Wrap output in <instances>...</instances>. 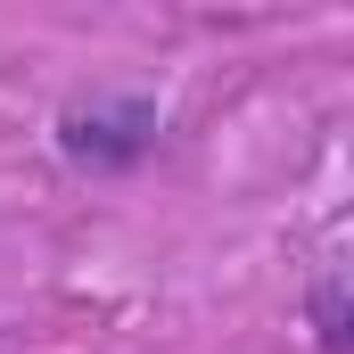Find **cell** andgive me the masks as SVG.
<instances>
[{
    "mask_svg": "<svg viewBox=\"0 0 354 354\" xmlns=\"http://www.w3.org/2000/svg\"><path fill=\"white\" fill-rule=\"evenodd\" d=\"M157 140H165V115H157V99H140V91H91L75 107H58V157L83 165V174H124V165H140Z\"/></svg>",
    "mask_w": 354,
    "mask_h": 354,
    "instance_id": "6da1fadb",
    "label": "cell"
},
{
    "mask_svg": "<svg viewBox=\"0 0 354 354\" xmlns=\"http://www.w3.org/2000/svg\"><path fill=\"white\" fill-rule=\"evenodd\" d=\"M313 330H322V354H346V272L338 264L313 280Z\"/></svg>",
    "mask_w": 354,
    "mask_h": 354,
    "instance_id": "7a4b0ae2",
    "label": "cell"
}]
</instances>
